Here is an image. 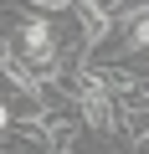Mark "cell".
I'll use <instances>...</instances> for the list:
<instances>
[{
  "label": "cell",
  "mask_w": 149,
  "mask_h": 154,
  "mask_svg": "<svg viewBox=\"0 0 149 154\" xmlns=\"http://www.w3.org/2000/svg\"><path fill=\"white\" fill-rule=\"evenodd\" d=\"M139 154H149V134H144V139H139Z\"/></svg>",
  "instance_id": "obj_1"
}]
</instances>
